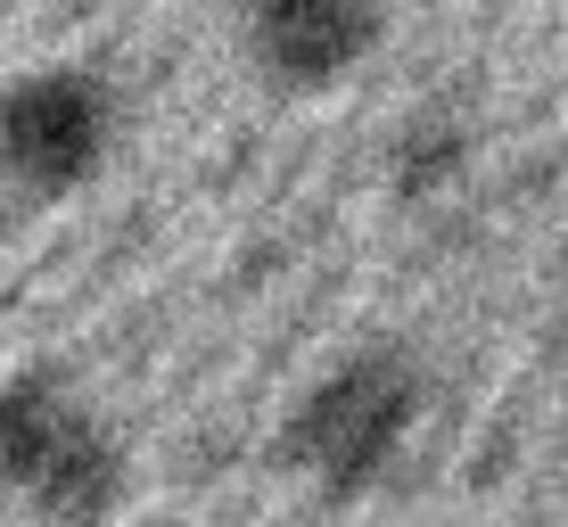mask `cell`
Here are the masks:
<instances>
[{
    "mask_svg": "<svg viewBox=\"0 0 568 527\" xmlns=\"http://www.w3.org/2000/svg\"><path fill=\"white\" fill-rule=\"evenodd\" d=\"M124 100L100 67L83 58H50L0 83V199L17 206H67L115 158Z\"/></svg>",
    "mask_w": 568,
    "mask_h": 527,
    "instance_id": "obj_3",
    "label": "cell"
},
{
    "mask_svg": "<svg viewBox=\"0 0 568 527\" xmlns=\"http://www.w3.org/2000/svg\"><path fill=\"white\" fill-rule=\"evenodd\" d=\"M247 67L288 100L338 91L379 58L387 42V0H231Z\"/></svg>",
    "mask_w": 568,
    "mask_h": 527,
    "instance_id": "obj_4",
    "label": "cell"
},
{
    "mask_svg": "<svg viewBox=\"0 0 568 527\" xmlns=\"http://www.w3.org/2000/svg\"><path fill=\"white\" fill-rule=\"evenodd\" d=\"M462 165H469V141L454 124H413L396 141V190H404V199H437Z\"/></svg>",
    "mask_w": 568,
    "mask_h": 527,
    "instance_id": "obj_5",
    "label": "cell"
},
{
    "mask_svg": "<svg viewBox=\"0 0 568 527\" xmlns=\"http://www.w3.org/2000/svg\"><path fill=\"white\" fill-rule=\"evenodd\" d=\"M124 437L58 363L0 379V503L33 527H108L124 503Z\"/></svg>",
    "mask_w": 568,
    "mask_h": 527,
    "instance_id": "obj_2",
    "label": "cell"
},
{
    "mask_svg": "<svg viewBox=\"0 0 568 527\" xmlns=\"http://www.w3.org/2000/svg\"><path fill=\"white\" fill-rule=\"evenodd\" d=\"M428 420V371L404 346H355L313 371L305 396L281 413V470L305 478L322 503H363L396 478Z\"/></svg>",
    "mask_w": 568,
    "mask_h": 527,
    "instance_id": "obj_1",
    "label": "cell"
},
{
    "mask_svg": "<svg viewBox=\"0 0 568 527\" xmlns=\"http://www.w3.org/2000/svg\"><path fill=\"white\" fill-rule=\"evenodd\" d=\"M0 9H17V0H0Z\"/></svg>",
    "mask_w": 568,
    "mask_h": 527,
    "instance_id": "obj_6",
    "label": "cell"
}]
</instances>
